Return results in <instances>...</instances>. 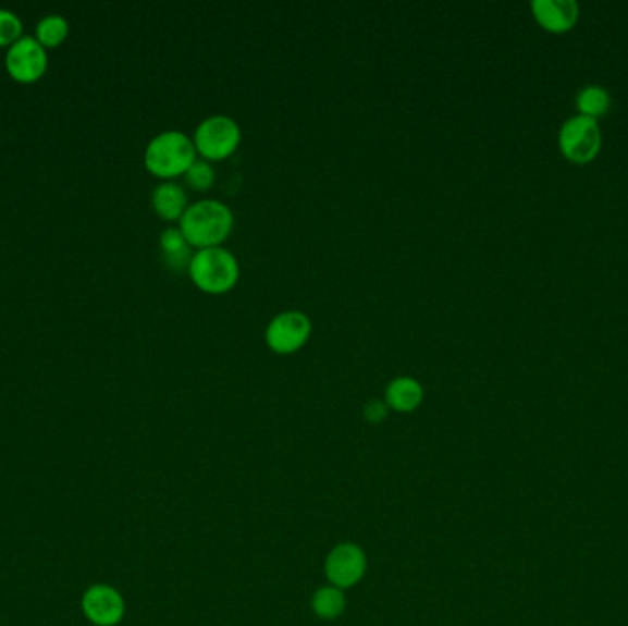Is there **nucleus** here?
<instances>
[{
    "label": "nucleus",
    "instance_id": "4468645a",
    "mask_svg": "<svg viewBox=\"0 0 628 626\" xmlns=\"http://www.w3.org/2000/svg\"><path fill=\"white\" fill-rule=\"evenodd\" d=\"M311 609L320 619L333 621L341 617L346 610V596L344 590L336 586H322L312 596Z\"/></svg>",
    "mask_w": 628,
    "mask_h": 626
},
{
    "label": "nucleus",
    "instance_id": "ddd939ff",
    "mask_svg": "<svg viewBox=\"0 0 628 626\" xmlns=\"http://www.w3.org/2000/svg\"><path fill=\"white\" fill-rule=\"evenodd\" d=\"M160 253L164 258V263L171 270L189 269V263L194 259L192 245L184 237L181 229H168L160 235Z\"/></svg>",
    "mask_w": 628,
    "mask_h": 626
},
{
    "label": "nucleus",
    "instance_id": "f257e3e1",
    "mask_svg": "<svg viewBox=\"0 0 628 626\" xmlns=\"http://www.w3.org/2000/svg\"><path fill=\"white\" fill-rule=\"evenodd\" d=\"M178 229L197 248L221 246L234 229V213L221 200L202 199L189 205L178 219Z\"/></svg>",
    "mask_w": 628,
    "mask_h": 626
},
{
    "label": "nucleus",
    "instance_id": "a211bd4d",
    "mask_svg": "<svg viewBox=\"0 0 628 626\" xmlns=\"http://www.w3.org/2000/svg\"><path fill=\"white\" fill-rule=\"evenodd\" d=\"M21 32H23L21 19H19L13 12L0 10V47L19 41Z\"/></svg>",
    "mask_w": 628,
    "mask_h": 626
},
{
    "label": "nucleus",
    "instance_id": "dca6fc26",
    "mask_svg": "<svg viewBox=\"0 0 628 626\" xmlns=\"http://www.w3.org/2000/svg\"><path fill=\"white\" fill-rule=\"evenodd\" d=\"M69 36V23L61 15H48L37 24V41L42 47H58Z\"/></svg>",
    "mask_w": 628,
    "mask_h": 626
},
{
    "label": "nucleus",
    "instance_id": "f03ea898",
    "mask_svg": "<svg viewBox=\"0 0 628 626\" xmlns=\"http://www.w3.org/2000/svg\"><path fill=\"white\" fill-rule=\"evenodd\" d=\"M197 160L194 138L181 131H164L155 136L146 147L147 170L160 179L186 175L189 165Z\"/></svg>",
    "mask_w": 628,
    "mask_h": 626
},
{
    "label": "nucleus",
    "instance_id": "9d476101",
    "mask_svg": "<svg viewBox=\"0 0 628 626\" xmlns=\"http://www.w3.org/2000/svg\"><path fill=\"white\" fill-rule=\"evenodd\" d=\"M531 12L542 28L564 34L576 26L581 10L577 0H533Z\"/></svg>",
    "mask_w": 628,
    "mask_h": 626
},
{
    "label": "nucleus",
    "instance_id": "6ab92c4d",
    "mask_svg": "<svg viewBox=\"0 0 628 626\" xmlns=\"http://www.w3.org/2000/svg\"><path fill=\"white\" fill-rule=\"evenodd\" d=\"M387 410L390 408H387V404L384 401H377V398L368 401L365 406L366 421L373 422V425L382 422L387 417Z\"/></svg>",
    "mask_w": 628,
    "mask_h": 626
},
{
    "label": "nucleus",
    "instance_id": "1a4fd4ad",
    "mask_svg": "<svg viewBox=\"0 0 628 626\" xmlns=\"http://www.w3.org/2000/svg\"><path fill=\"white\" fill-rule=\"evenodd\" d=\"M8 72L17 82L32 83L47 71V52L37 39L23 37L13 42L7 56Z\"/></svg>",
    "mask_w": 628,
    "mask_h": 626
},
{
    "label": "nucleus",
    "instance_id": "f8f14e48",
    "mask_svg": "<svg viewBox=\"0 0 628 626\" xmlns=\"http://www.w3.org/2000/svg\"><path fill=\"white\" fill-rule=\"evenodd\" d=\"M188 206V195L181 184L165 181L155 187L153 208L165 221L181 219Z\"/></svg>",
    "mask_w": 628,
    "mask_h": 626
},
{
    "label": "nucleus",
    "instance_id": "20e7f679",
    "mask_svg": "<svg viewBox=\"0 0 628 626\" xmlns=\"http://www.w3.org/2000/svg\"><path fill=\"white\" fill-rule=\"evenodd\" d=\"M600 122L584 114L566 118L558 130V149L574 164H588L601 151Z\"/></svg>",
    "mask_w": 628,
    "mask_h": 626
},
{
    "label": "nucleus",
    "instance_id": "7ed1b4c3",
    "mask_svg": "<svg viewBox=\"0 0 628 626\" xmlns=\"http://www.w3.org/2000/svg\"><path fill=\"white\" fill-rule=\"evenodd\" d=\"M189 278L208 294H224L239 280V263L234 254L223 246L200 248L189 263Z\"/></svg>",
    "mask_w": 628,
    "mask_h": 626
},
{
    "label": "nucleus",
    "instance_id": "0eeeda50",
    "mask_svg": "<svg viewBox=\"0 0 628 626\" xmlns=\"http://www.w3.org/2000/svg\"><path fill=\"white\" fill-rule=\"evenodd\" d=\"M368 569V556L360 545L342 542L329 551L323 564V572L329 585L347 590L365 579Z\"/></svg>",
    "mask_w": 628,
    "mask_h": 626
},
{
    "label": "nucleus",
    "instance_id": "423d86ee",
    "mask_svg": "<svg viewBox=\"0 0 628 626\" xmlns=\"http://www.w3.org/2000/svg\"><path fill=\"white\" fill-rule=\"evenodd\" d=\"M311 320L301 310H285L264 329V342L278 355H291L306 346L311 336Z\"/></svg>",
    "mask_w": 628,
    "mask_h": 626
},
{
    "label": "nucleus",
    "instance_id": "6e6552de",
    "mask_svg": "<svg viewBox=\"0 0 628 626\" xmlns=\"http://www.w3.org/2000/svg\"><path fill=\"white\" fill-rule=\"evenodd\" d=\"M82 610L95 626H116L124 619V596L109 585L90 586L83 593Z\"/></svg>",
    "mask_w": 628,
    "mask_h": 626
},
{
    "label": "nucleus",
    "instance_id": "2eb2a0df",
    "mask_svg": "<svg viewBox=\"0 0 628 626\" xmlns=\"http://www.w3.org/2000/svg\"><path fill=\"white\" fill-rule=\"evenodd\" d=\"M576 103L579 114L600 120L611 111V93L603 85H587L577 93Z\"/></svg>",
    "mask_w": 628,
    "mask_h": 626
},
{
    "label": "nucleus",
    "instance_id": "f3484780",
    "mask_svg": "<svg viewBox=\"0 0 628 626\" xmlns=\"http://www.w3.org/2000/svg\"><path fill=\"white\" fill-rule=\"evenodd\" d=\"M186 182L194 189H199V192H206L213 186L216 182V170L213 165L205 159L195 160L194 164L189 165V170L186 171Z\"/></svg>",
    "mask_w": 628,
    "mask_h": 626
},
{
    "label": "nucleus",
    "instance_id": "9b49d317",
    "mask_svg": "<svg viewBox=\"0 0 628 626\" xmlns=\"http://www.w3.org/2000/svg\"><path fill=\"white\" fill-rule=\"evenodd\" d=\"M424 392L421 382L414 377H397L390 382L384 392V403L390 410L410 414L423 403Z\"/></svg>",
    "mask_w": 628,
    "mask_h": 626
},
{
    "label": "nucleus",
    "instance_id": "39448f33",
    "mask_svg": "<svg viewBox=\"0 0 628 626\" xmlns=\"http://www.w3.org/2000/svg\"><path fill=\"white\" fill-rule=\"evenodd\" d=\"M194 144L205 160L226 159L242 144V127L224 114L205 118L195 130Z\"/></svg>",
    "mask_w": 628,
    "mask_h": 626
}]
</instances>
